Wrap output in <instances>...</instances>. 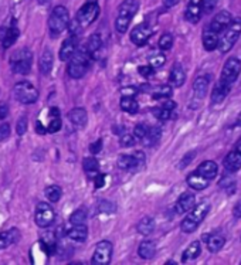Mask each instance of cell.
Masks as SVG:
<instances>
[{
    "mask_svg": "<svg viewBox=\"0 0 241 265\" xmlns=\"http://www.w3.org/2000/svg\"><path fill=\"white\" fill-rule=\"evenodd\" d=\"M91 59H92V54L87 50V47L77 50V53L74 54V57L70 60L68 68H67L68 75L71 78H74V80H78V78L84 77L85 72L88 71V68H90Z\"/></svg>",
    "mask_w": 241,
    "mask_h": 265,
    "instance_id": "obj_1",
    "label": "cell"
},
{
    "mask_svg": "<svg viewBox=\"0 0 241 265\" xmlns=\"http://www.w3.org/2000/svg\"><path fill=\"white\" fill-rule=\"evenodd\" d=\"M139 10L138 0H123L118 9V16L115 20V29L120 33H126L129 24L132 22L133 16Z\"/></svg>",
    "mask_w": 241,
    "mask_h": 265,
    "instance_id": "obj_2",
    "label": "cell"
},
{
    "mask_svg": "<svg viewBox=\"0 0 241 265\" xmlns=\"http://www.w3.org/2000/svg\"><path fill=\"white\" fill-rule=\"evenodd\" d=\"M210 210V205L209 203H200L199 206H194L192 210L189 211V214L186 216V218L181 221V229L183 233L190 234L194 230L200 226V223L205 220V217L207 216Z\"/></svg>",
    "mask_w": 241,
    "mask_h": 265,
    "instance_id": "obj_3",
    "label": "cell"
},
{
    "mask_svg": "<svg viewBox=\"0 0 241 265\" xmlns=\"http://www.w3.org/2000/svg\"><path fill=\"white\" fill-rule=\"evenodd\" d=\"M33 65V53L29 48L16 50L10 56V68L16 74L26 75L31 70Z\"/></svg>",
    "mask_w": 241,
    "mask_h": 265,
    "instance_id": "obj_4",
    "label": "cell"
},
{
    "mask_svg": "<svg viewBox=\"0 0 241 265\" xmlns=\"http://www.w3.org/2000/svg\"><path fill=\"white\" fill-rule=\"evenodd\" d=\"M68 23H70V13L67 10V7L56 6L48 19V29H50L51 36L56 37L61 34L68 27Z\"/></svg>",
    "mask_w": 241,
    "mask_h": 265,
    "instance_id": "obj_5",
    "label": "cell"
},
{
    "mask_svg": "<svg viewBox=\"0 0 241 265\" xmlns=\"http://www.w3.org/2000/svg\"><path fill=\"white\" fill-rule=\"evenodd\" d=\"M240 34H241V19L240 17H237V19H234L229 27L224 30V34H223V37L220 38V43H218V50H220L223 54L230 51V50L233 48V46L237 43V40H239Z\"/></svg>",
    "mask_w": 241,
    "mask_h": 265,
    "instance_id": "obj_6",
    "label": "cell"
},
{
    "mask_svg": "<svg viewBox=\"0 0 241 265\" xmlns=\"http://www.w3.org/2000/svg\"><path fill=\"white\" fill-rule=\"evenodd\" d=\"M13 95L19 102H22L24 105H30V104H34L38 99V91L31 83L20 81V83L14 85Z\"/></svg>",
    "mask_w": 241,
    "mask_h": 265,
    "instance_id": "obj_7",
    "label": "cell"
},
{
    "mask_svg": "<svg viewBox=\"0 0 241 265\" xmlns=\"http://www.w3.org/2000/svg\"><path fill=\"white\" fill-rule=\"evenodd\" d=\"M98 16H99V4H98V1L96 0H88L84 6L78 10L75 20H77V23L84 29V27H88L90 24L94 23L96 19H98Z\"/></svg>",
    "mask_w": 241,
    "mask_h": 265,
    "instance_id": "obj_8",
    "label": "cell"
},
{
    "mask_svg": "<svg viewBox=\"0 0 241 265\" xmlns=\"http://www.w3.org/2000/svg\"><path fill=\"white\" fill-rule=\"evenodd\" d=\"M54 218H56V213H54V208L48 203H38L36 207V213H34V220H36V224L41 229H47L50 227L53 223H54Z\"/></svg>",
    "mask_w": 241,
    "mask_h": 265,
    "instance_id": "obj_9",
    "label": "cell"
},
{
    "mask_svg": "<svg viewBox=\"0 0 241 265\" xmlns=\"http://www.w3.org/2000/svg\"><path fill=\"white\" fill-rule=\"evenodd\" d=\"M112 251H114L112 242L107 240L99 241L96 244L91 263L94 265H108L111 263V258H112Z\"/></svg>",
    "mask_w": 241,
    "mask_h": 265,
    "instance_id": "obj_10",
    "label": "cell"
},
{
    "mask_svg": "<svg viewBox=\"0 0 241 265\" xmlns=\"http://www.w3.org/2000/svg\"><path fill=\"white\" fill-rule=\"evenodd\" d=\"M241 71V62L239 59L236 57H231L229 60L226 61L224 67H223V71H221V81H224L226 84H233L239 75H240Z\"/></svg>",
    "mask_w": 241,
    "mask_h": 265,
    "instance_id": "obj_11",
    "label": "cell"
},
{
    "mask_svg": "<svg viewBox=\"0 0 241 265\" xmlns=\"http://www.w3.org/2000/svg\"><path fill=\"white\" fill-rule=\"evenodd\" d=\"M152 36V29L151 26L146 23L138 24L132 31H131V40L135 46L141 47V46H145L148 43V40Z\"/></svg>",
    "mask_w": 241,
    "mask_h": 265,
    "instance_id": "obj_12",
    "label": "cell"
},
{
    "mask_svg": "<svg viewBox=\"0 0 241 265\" xmlns=\"http://www.w3.org/2000/svg\"><path fill=\"white\" fill-rule=\"evenodd\" d=\"M231 22H233L231 13L227 12V10H221V12L217 13L216 16H214V19L211 20V23H210L209 27H210L213 31H216L217 34H220L221 31H224V30L229 27Z\"/></svg>",
    "mask_w": 241,
    "mask_h": 265,
    "instance_id": "obj_13",
    "label": "cell"
},
{
    "mask_svg": "<svg viewBox=\"0 0 241 265\" xmlns=\"http://www.w3.org/2000/svg\"><path fill=\"white\" fill-rule=\"evenodd\" d=\"M78 50V38L77 34H71L68 38L64 40L62 46L60 48V60L61 61H70L74 57V54Z\"/></svg>",
    "mask_w": 241,
    "mask_h": 265,
    "instance_id": "obj_14",
    "label": "cell"
},
{
    "mask_svg": "<svg viewBox=\"0 0 241 265\" xmlns=\"http://www.w3.org/2000/svg\"><path fill=\"white\" fill-rule=\"evenodd\" d=\"M145 163V156L142 152H138L135 155H120L118 157V168L123 170L138 168L139 165Z\"/></svg>",
    "mask_w": 241,
    "mask_h": 265,
    "instance_id": "obj_15",
    "label": "cell"
},
{
    "mask_svg": "<svg viewBox=\"0 0 241 265\" xmlns=\"http://www.w3.org/2000/svg\"><path fill=\"white\" fill-rule=\"evenodd\" d=\"M203 0H193L187 4L186 10H184V19L190 23H197L202 17L203 12Z\"/></svg>",
    "mask_w": 241,
    "mask_h": 265,
    "instance_id": "obj_16",
    "label": "cell"
},
{
    "mask_svg": "<svg viewBox=\"0 0 241 265\" xmlns=\"http://www.w3.org/2000/svg\"><path fill=\"white\" fill-rule=\"evenodd\" d=\"M202 238L207 244V248L210 253H217L223 248L224 242H226V238L221 236V234H203Z\"/></svg>",
    "mask_w": 241,
    "mask_h": 265,
    "instance_id": "obj_17",
    "label": "cell"
},
{
    "mask_svg": "<svg viewBox=\"0 0 241 265\" xmlns=\"http://www.w3.org/2000/svg\"><path fill=\"white\" fill-rule=\"evenodd\" d=\"M196 206V197H194V194L192 193H183L181 197H179V200H178V203H176V211L178 213H187V211H190L193 207Z\"/></svg>",
    "mask_w": 241,
    "mask_h": 265,
    "instance_id": "obj_18",
    "label": "cell"
},
{
    "mask_svg": "<svg viewBox=\"0 0 241 265\" xmlns=\"http://www.w3.org/2000/svg\"><path fill=\"white\" fill-rule=\"evenodd\" d=\"M223 165H224L226 170H227V172H231V173H234V172L240 170L241 169V152H239L237 149H236V150H233V152H230L229 155L224 157V160H223Z\"/></svg>",
    "mask_w": 241,
    "mask_h": 265,
    "instance_id": "obj_19",
    "label": "cell"
},
{
    "mask_svg": "<svg viewBox=\"0 0 241 265\" xmlns=\"http://www.w3.org/2000/svg\"><path fill=\"white\" fill-rule=\"evenodd\" d=\"M186 181H187V184L192 187V189H194V190H205L206 187L209 186V179L207 177H205L202 173H199L197 170L196 172H193V173H190L189 176H187V179H186Z\"/></svg>",
    "mask_w": 241,
    "mask_h": 265,
    "instance_id": "obj_20",
    "label": "cell"
},
{
    "mask_svg": "<svg viewBox=\"0 0 241 265\" xmlns=\"http://www.w3.org/2000/svg\"><path fill=\"white\" fill-rule=\"evenodd\" d=\"M230 92V84H226L224 81H218L211 92V102L213 104H220L226 99V96L229 95Z\"/></svg>",
    "mask_w": 241,
    "mask_h": 265,
    "instance_id": "obj_21",
    "label": "cell"
},
{
    "mask_svg": "<svg viewBox=\"0 0 241 265\" xmlns=\"http://www.w3.org/2000/svg\"><path fill=\"white\" fill-rule=\"evenodd\" d=\"M53 65H54V56L50 50H44V53L41 54L40 57V61H38V68H40V72L43 75H48L50 71L53 70Z\"/></svg>",
    "mask_w": 241,
    "mask_h": 265,
    "instance_id": "obj_22",
    "label": "cell"
},
{
    "mask_svg": "<svg viewBox=\"0 0 241 265\" xmlns=\"http://www.w3.org/2000/svg\"><path fill=\"white\" fill-rule=\"evenodd\" d=\"M218 43H220V38L216 31H213L210 27H207L205 31H203V47L207 51H213L218 47Z\"/></svg>",
    "mask_w": 241,
    "mask_h": 265,
    "instance_id": "obj_23",
    "label": "cell"
},
{
    "mask_svg": "<svg viewBox=\"0 0 241 265\" xmlns=\"http://www.w3.org/2000/svg\"><path fill=\"white\" fill-rule=\"evenodd\" d=\"M68 119L71 120L72 125L78 126V128H83L87 125V120H88V115H87V111L84 108H74L68 112Z\"/></svg>",
    "mask_w": 241,
    "mask_h": 265,
    "instance_id": "obj_24",
    "label": "cell"
},
{
    "mask_svg": "<svg viewBox=\"0 0 241 265\" xmlns=\"http://www.w3.org/2000/svg\"><path fill=\"white\" fill-rule=\"evenodd\" d=\"M67 236H68L70 240L83 242L88 237V229H87L85 224H74L71 229L68 230Z\"/></svg>",
    "mask_w": 241,
    "mask_h": 265,
    "instance_id": "obj_25",
    "label": "cell"
},
{
    "mask_svg": "<svg viewBox=\"0 0 241 265\" xmlns=\"http://www.w3.org/2000/svg\"><path fill=\"white\" fill-rule=\"evenodd\" d=\"M169 81L172 87H181L186 81V72L183 70L181 64H176L172 71H170V75H169Z\"/></svg>",
    "mask_w": 241,
    "mask_h": 265,
    "instance_id": "obj_26",
    "label": "cell"
},
{
    "mask_svg": "<svg viewBox=\"0 0 241 265\" xmlns=\"http://www.w3.org/2000/svg\"><path fill=\"white\" fill-rule=\"evenodd\" d=\"M197 172L199 173H202L205 177H207L209 180H211V179H214L217 176V172H218V166H217L216 162H213V160H206L203 163H200L199 165V168H197Z\"/></svg>",
    "mask_w": 241,
    "mask_h": 265,
    "instance_id": "obj_27",
    "label": "cell"
},
{
    "mask_svg": "<svg viewBox=\"0 0 241 265\" xmlns=\"http://www.w3.org/2000/svg\"><path fill=\"white\" fill-rule=\"evenodd\" d=\"M19 238H20V233L16 229H10L7 231L0 233V250L9 247L10 244H14Z\"/></svg>",
    "mask_w": 241,
    "mask_h": 265,
    "instance_id": "obj_28",
    "label": "cell"
},
{
    "mask_svg": "<svg viewBox=\"0 0 241 265\" xmlns=\"http://www.w3.org/2000/svg\"><path fill=\"white\" fill-rule=\"evenodd\" d=\"M209 84H210V77L207 75H202V77H197L196 80H194V84H193V91H194V94L196 96L199 98V99H202V98H205L206 92H207V88H209Z\"/></svg>",
    "mask_w": 241,
    "mask_h": 265,
    "instance_id": "obj_29",
    "label": "cell"
},
{
    "mask_svg": "<svg viewBox=\"0 0 241 265\" xmlns=\"http://www.w3.org/2000/svg\"><path fill=\"white\" fill-rule=\"evenodd\" d=\"M138 254L141 258L144 260H151L155 257L156 254V244L153 241H142L139 248H138Z\"/></svg>",
    "mask_w": 241,
    "mask_h": 265,
    "instance_id": "obj_30",
    "label": "cell"
},
{
    "mask_svg": "<svg viewBox=\"0 0 241 265\" xmlns=\"http://www.w3.org/2000/svg\"><path fill=\"white\" fill-rule=\"evenodd\" d=\"M202 251L200 248V242L199 241H193L192 244L183 251L181 254V263H189V261H193L199 257V254Z\"/></svg>",
    "mask_w": 241,
    "mask_h": 265,
    "instance_id": "obj_31",
    "label": "cell"
},
{
    "mask_svg": "<svg viewBox=\"0 0 241 265\" xmlns=\"http://www.w3.org/2000/svg\"><path fill=\"white\" fill-rule=\"evenodd\" d=\"M19 34H20V31H19V29H17L16 26L7 27L6 31H4V37H3V40H1L3 47L4 48L12 47L13 44L16 43V40L19 38Z\"/></svg>",
    "mask_w": 241,
    "mask_h": 265,
    "instance_id": "obj_32",
    "label": "cell"
},
{
    "mask_svg": "<svg viewBox=\"0 0 241 265\" xmlns=\"http://www.w3.org/2000/svg\"><path fill=\"white\" fill-rule=\"evenodd\" d=\"M120 108L128 114H136L139 111V104L133 96L123 95L120 98Z\"/></svg>",
    "mask_w": 241,
    "mask_h": 265,
    "instance_id": "obj_33",
    "label": "cell"
},
{
    "mask_svg": "<svg viewBox=\"0 0 241 265\" xmlns=\"http://www.w3.org/2000/svg\"><path fill=\"white\" fill-rule=\"evenodd\" d=\"M155 230V220L152 217H144L139 223H138V231L142 236H149L152 234Z\"/></svg>",
    "mask_w": 241,
    "mask_h": 265,
    "instance_id": "obj_34",
    "label": "cell"
},
{
    "mask_svg": "<svg viewBox=\"0 0 241 265\" xmlns=\"http://www.w3.org/2000/svg\"><path fill=\"white\" fill-rule=\"evenodd\" d=\"M160 136H162V131L157 126H152V128H149V131L142 139V142H144L145 146H153L155 144H157Z\"/></svg>",
    "mask_w": 241,
    "mask_h": 265,
    "instance_id": "obj_35",
    "label": "cell"
},
{
    "mask_svg": "<svg viewBox=\"0 0 241 265\" xmlns=\"http://www.w3.org/2000/svg\"><path fill=\"white\" fill-rule=\"evenodd\" d=\"M46 197L48 199V202L51 203H57L62 196V190H61L60 186L57 184H51V186H47L46 187Z\"/></svg>",
    "mask_w": 241,
    "mask_h": 265,
    "instance_id": "obj_36",
    "label": "cell"
},
{
    "mask_svg": "<svg viewBox=\"0 0 241 265\" xmlns=\"http://www.w3.org/2000/svg\"><path fill=\"white\" fill-rule=\"evenodd\" d=\"M85 47H87V50L94 56L96 51H99L101 47H102V38H101V36H99L98 33L92 34V36L88 38V43H87Z\"/></svg>",
    "mask_w": 241,
    "mask_h": 265,
    "instance_id": "obj_37",
    "label": "cell"
},
{
    "mask_svg": "<svg viewBox=\"0 0 241 265\" xmlns=\"http://www.w3.org/2000/svg\"><path fill=\"white\" fill-rule=\"evenodd\" d=\"M172 92H173L172 85H159V87H156V88L153 89L152 96H153L155 99H165V98H169V96L172 95Z\"/></svg>",
    "mask_w": 241,
    "mask_h": 265,
    "instance_id": "obj_38",
    "label": "cell"
},
{
    "mask_svg": "<svg viewBox=\"0 0 241 265\" xmlns=\"http://www.w3.org/2000/svg\"><path fill=\"white\" fill-rule=\"evenodd\" d=\"M87 216H88L87 208L85 207H80L70 216V223H71L72 226L74 224H84L85 220H87Z\"/></svg>",
    "mask_w": 241,
    "mask_h": 265,
    "instance_id": "obj_39",
    "label": "cell"
},
{
    "mask_svg": "<svg viewBox=\"0 0 241 265\" xmlns=\"http://www.w3.org/2000/svg\"><path fill=\"white\" fill-rule=\"evenodd\" d=\"M83 168L88 175L95 176L98 170H99V165H98V160L94 159V157H85L84 162H83Z\"/></svg>",
    "mask_w": 241,
    "mask_h": 265,
    "instance_id": "obj_40",
    "label": "cell"
},
{
    "mask_svg": "<svg viewBox=\"0 0 241 265\" xmlns=\"http://www.w3.org/2000/svg\"><path fill=\"white\" fill-rule=\"evenodd\" d=\"M153 115L156 117L157 119H160V120L172 119V118L175 117V114H173V111H170V109L163 108V107H159V108L153 109Z\"/></svg>",
    "mask_w": 241,
    "mask_h": 265,
    "instance_id": "obj_41",
    "label": "cell"
},
{
    "mask_svg": "<svg viewBox=\"0 0 241 265\" xmlns=\"http://www.w3.org/2000/svg\"><path fill=\"white\" fill-rule=\"evenodd\" d=\"M218 186H220L221 189H226V190H229L230 187H234V186H236V179H234V176L231 175V172L226 173V175L220 179Z\"/></svg>",
    "mask_w": 241,
    "mask_h": 265,
    "instance_id": "obj_42",
    "label": "cell"
},
{
    "mask_svg": "<svg viewBox=\"0 0 241 265\" xmlns=\"http://www.w3.org/2000/svg\"><path fill=\"white\" fill-rule=\"evenodd\" d=\"M136 142V138L128 132H122V135L120 136V144L122 147H131Z\"/></svg>",
    "mask_w": 241,
    "mask_h": 265,
    "instance_id": "obj_43",
    "label": "cell"
},
{
    "mask_svg": "<svg viewBox=\"0 0 241 265\" xmlns=\"http://www.w3.org/2000/svg\"><path fill=\"white\" fill-rule=\"evenodd\" d=\"M172 46H173V36L169 33H165L159 40V48L160 50H169V48H172Z\"/></svg>",
    "mask_w": 241,
    "mask_h": 265,
    "instance_id": "obj_44",
    "label": "cell"
},
{
    "mask_svg": "<svg viewBox=\"0 0 241 265\" xmlns=\"http://www.w3.org/2000/svg\"><path fill=\"white\" fill-rule=\"evenodd\" d=\"M148 131H149V128H148L145 123H138V125L133 128V136H135L138 141H142L145 136H146Z\"/></svg>",
    "mask_w": 241,
    "mask_h": 265,
    "instance_id": "obj_45",
    "label": "cell"
},
{
    "mask_svg": "<svg viewBox=\"0 0 241 265\" xmlns=\"http://www.w3.org/2000/svg\"><path fill=\"white\" fill-rule=\"evenodd\" d=\"M61 125H62V122H61L60 117H53V119L50 120V125H48L47 132H50V133L59 132V131L61 129Z\"/></svg>",
    "mask_w": 241,
    "mask_h": 265,
    "instance_id": "obj_46",
    "label": "cell"
},
{
    "mask_svg": "<svg viewBox=\"0 0 241 265\" xmlns=\"http://www.w3.org/2000/svg\"><path fill=\"white\" fill-rule=\"evenodd\" d=\"M165 61H166V59H165V56L163 54H155L153 57H151V60H149V64L153 67V68H157V67H162L163 64H165Z\"/></svg>",
    "mask_w": 241,
    "mask_h": 265,
    "instance_id": "obj_47",
    "label": "cell"
},
{
    "mask_svg": "<svg viewBox=\"0 0 241 265\" xmlns=\"http://www.w3.org/2000/svg\"><path fill=\"white\" fill-rule=\"evenodd\" d=\"M98 208H99L101 213H114V211H117V207L111 202H101Z\"/></svg>",
    "mask_w": 241,
    "mask_h": 265,
    "instance_id": "obj_48",
    "label": "cell"
},
{
    "mask_svg": "<svg viewBox=\"0 0 241 265\" xmlns=\"http://www.w3.org/2000/svg\"><path fill=\"white\" fill-rule=\"evenodd\" d=\"M27 125H29V122H27V118H24V117L17 120V123H16V132H17V135H24L26 131H27Z\"/></svg>",
    "mask_w": 241,
    "mask_h": 265,
    "instance_id": "obj_49",
    "label": "cell"
},
{
    "mask_svg": "<svg viewBox=\"0 0 241 265\" xmlns=\"http://www.w3.org/2000/svg\"><path fill=\"white\" fill-rule=\"evenodd\" d=\"M10 136V125L7 122L0 125V142L6 141Z\"/></svg>",
    "mask_w": 241,
    "mask_h": 265,
    "instance_id": "obj_50",
    "label": "cell"
},
{
    "mask_svg": "<svg viewBox=\"0 0 241 265\" xmlns=\"http://www.w3.org/2000/svg\"><path fill=\"white\" fill-rule=\"evenodd\" d=\"M194 157H196V150H190V152H187V153H186L184 156L181 157V169L186 168V166H189V165H190V162H192Z\"/></svg>",
    "mask_w": 241,
    "mask_h": 265,
    "instance_id": "obj_51",
    "label": "cell"
},
{
    "mask_svg": "<svg viewBox=\"0 0 241 265\" xmlns=\"http://www.w3.org/2000/svg\"><path fill=\"white\" fill-rule=\"evenodd\" d=\"M138 71L141 72V75L142 77H146V78H149V77H152L153 75V67L149 64V65H141L139 68H138Z\"/></svg>",
    "mask_w": 241,
    "mask_h": 265,
    "instance_id": "obj_52",
    "label": "cell"
},
{
    "mask_svg": "<svg viewBox=\"0 0 241 265\" xmlns=\"http://www.w3.org/2000/svg\"><path fill=\"white\" fill-rule=\"evenodd\" d=\"M90 150H91V153H92V155L99 153V152L102 150V141H101V139H98V141H95L94 144L90 145Z\"/></svg>",
    "mask_w": 241,
    "mask_h": 265,
    "instance_id": "obj_53",
    "label": "cell"
},
{
    "mask_svg": "<svg viewBox=\"0 0 241 265\" xmlns=\"http://www.w3.org/2000/svg\"><path fill=\"white\" fill-rule=\"evenodd\" d=\"M94 183H95L96 189H101V187L104 186V183H105V175H102V173L95 175V176H94Z\"/></svg>",
    "mask_w": 241,
    "mask_h": 265,
    "instance_id": "obj_54",
    "label": "cell"
},
{
    "mask_svg": "<svg viewBox=\"0 0 241 265\" xmlns=\"http://www.w3.org/2000/svg\"><path fill=\"white\" fill-rule=\"evenodd\" d=\"M217 0H203V9H205L207 13H210L213 9H214Z\"/></svg>",
    "mask_w": 241,
    "mask_h": 265,
    "instance_id": "obj_55",
    "label": "cell"
},
{
    "mask_svg": "<svg viewBox=\"0 0 241 265\" xmlns=\"http://www.w3.org/2000/svg\"><path fill=\"white\" fill-rule=\"evenodd\" d=\"M233 216L236 217V218H241V200H239L236 206H234V208H233Z\"/></svg>",
    "mask_w": 241,
    "mask_h": 265,
    "instance_id": "obj_56",
    "label": "cell"
},
{
    "mask_svg": "<svg viewBox=\"0 0 241 265\" xmlns=\"http://www.w3.org/2000/svg\"><path fill=\"white\" fill-rule=\"evenodd\" d=\"M9 114V107L6 104H0V119H4Z\"/></svg>",
    "mask_w": 241,
    "mask_h": 265,
    "instance_id": "obj_57",
    "label": "cell"
},
{
    "mask_svg": "<svg viewBox=\"0 0 241 265\" xmlns=\"http://www.w3.org/2000/svg\"><path fill=\"white\" fill-rule=\"evenodd\" d=\"M162 107L166 109H170V111H175V108H176V102H173V101H166Z\"/></svg>",
    "mask_w": 241,
    "mask_h": 265,
    "instance_id": "obj_58",
    "label": "cell"
},
{
    "mask_svg": "<svg viewBox=\"0 0 241 265\" xmlns=\"http://www.w3.org/2000/svg\"><path fill=\"white\" fill-rule=\"evenodd\" d=\"M179 3V0H163V4L166 6V7H173V6H176Z\"/></svg>",
    "mask_w": 241,
    "mask_h": 265,
    "instance_id": "obj_59",
    "label": "cell"
},
{
    "mask_svg": "<svg viewBox=\"0 0 241 265\" xmlns=\"http://www.w3.org/2000/svg\"><path fill=\"white\" fill-rule=\"evenodd\" d=\"M36 131H37V133H41V135H44V133L47 132V131H46V129H44V126H43V125H41V123H40V122H37L36 123Z\"/></svg>",
    "mask_w": 241,
    "mask_h": 265,
    "instance_id": "obj_60",
    "label": "cell"
},
{
    "mask_svg": "<svg viewBox=\"0 0 241 265\" xmlns=\"http://www.w3.org/2000/svg\"><path fill=\"white\" fill-rule=\"evenodd\" d=\"M236 149H237L239 152H241V138L239 139V142H237V146H236Z\"/></svg>",
    "mask_w": 241,
    "mask_h": 265,
    "instance_id": "obj_61",
    "label": "cell"
},
{
    "mask_svg": "<svg viewBox=\"0 0 241 265\" xmlns=\"http://www.w3.org/2000/svg\"><path fill=\"white\" fill-rule=\"evenodd\" d=\"M37 1H38L40 4H47L50 0H37Z\"/></svg>",
    "mask_w": 241,
    "mask_h": 265,
    "instance_id": "obj_62",
    "label": "cell"
},
{
    "mask_svg": "<svg viewBox=\"0 0 241 265\" xmlns=\"http://www.w3.org/2000/svg\"><path fill=\"white\" fill-rule=\"evenodd\" d=\"M239 125H241V114H240V117H239Z\"/></svg>",
    "mask_w": 241,
    "mask_h": 265,
    "instance_id": "obj_63",
    "label": "cell"
}]
</instances>
